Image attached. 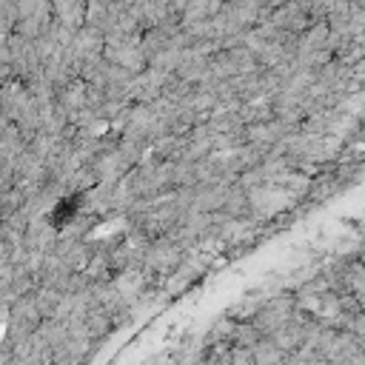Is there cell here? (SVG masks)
I'll use <instances>...</instances> for the list:
<instances>
[{
  "label": "cell",
  "instance_id": "cell-1",
  "mask_svg": "<svg viewBox=\"0 0 365 365\" xmlns=\"http://www.w3.org/2000/svg\"><path fill=\"white\" fill-rule=\"evenodd\" d=\"M182 248L174 242V240H168V237H157V240H151L148 242V248H145V257H143V271L145 274H165V277H171L180 265H182Z\"/></svg>",
  "mask_w": 365,
  "mask_h": 365
}]
</instances>
